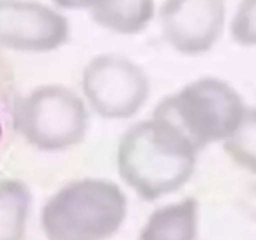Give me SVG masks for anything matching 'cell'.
Here are the masks:
<instances>
[{
	"label": "cell",
	"mask_w": 256,
	"mask_h": 240,
	"mask_svg": "<svg viewBox=\"0 0 256 240\" xmlns=\"http://www.w3.org/2000/svg\"><path fill=\"white\" fill-rule=\"evenodd\" d=\"M224 22L223 0H165L160 26L165 40L182 54L210 50Z\"/></svg>",
	"instance_id": "52a82bcc"
},
{
	"label": "cell",
	"mask_w": 256,
	"mask_h": 240,
	"mask_svg": "<svg viewBox=\"0 0 256 240\" xmlns=\"http://www.w3.org/2000/svg\"><path fill=\"white\" fill-rule=\"evenodd\" d=\"M198 149L172 124L151 118L128 128L118 146V170L128 188L153 202L181 190L195 172Z\"/></svg>",
	"instance_id": "6da1fadb"
},
{
	"label": "cell",
	"mask_w": 256,
	"mask_h": 240,
	"mask_svg": "<svg viewBox=\"0 0 256 240\" xmlns=\"http://www.w3.org/2000/svg\"><path fill=\"white\" fill-rule=\"evenodd\" d=\"M14 123L20 135L34 148L65 151L84 140L90 124L88 106L65 86H39L16 104Z\"/></svg>",
	"instance_id": "277c9868"
},
{
	"label": "cell",
	"mask_w": 256,
	"mask_h": 240,
	"mask_svg": "<svg viewBox=\"0 0 256 240\" xmlns=\"http://www.w3.org/2000/svg\"><path fill=\"white\" fill-rule=\"evenodd\" d=\"M6 96L2 95V90H0V137H2V132H4V112H6V107H4V102H6Z\"/></svg>",
	"instance_id": "5bb4252c"
},
{
	"label": "cell",
	"mask_w": 256,
	"mask_h": 240,
	"mask_svg": "<svg viewBox=\"0 0 256 240\" xmlns=\"http://www.w3.org/2000/svg\"><path fill=\"white\" fill-rule=\"evenodd\" d=\"M82 95L104 120H126L139 112L150 96L146 72L118 54H100L82 70Z\"/></svg>",
	"instance_id": "5b68a950"
},
{
	"label": "cell",
	"mask_w": 256,
	"mask_h": 240,
	"mask_svg": "<svg viewBox=\"0 0 256 240\" xmlns=\"http://www.w3.org/2000/svg\"><path fill=\"white\" fill-rule=\"evenodd\" d=\"M70 26L60 11L36 0H0V46L48 53L68 40Z\"/></svg>",
	"instance_id": "8992f818"
},
{
	"label": "cell",
	"mask_w": 256,
	"mask_h": 240,
	"mask_svg": "<svg viewBox=\"0 0 256 240\" xmlns=\"http://www.w3.org/2000/svg\"><path fill=\"white\" fill-rule=\"evenodd\" d=\"M90 14L96 25L109 32L134 36L153 20L154 0H104Z\"/></svg>",
	"instance_id": "9c48e42d"
},
{
	"label": "cell",
	"mask_w": 256,
	"mask_h": 240,
	"mask_svg": "<svg viewBox=\"0 0 256 240\" xmlns=\"http://www.w3.org/2000/svg\"><path fill=\"white\" fill-rule=\"evenodd\" d=\"M126 218V196L106 179H78L46 202L40 216L48 240H109Z\"/></svg>",
	"instance_id": "7a4b0ae2"
},
{
	"label": "cell",
	"mask_w": 256,
	"mask_h": 240,
	"mask_svg": "<svg viewBox=\"0 0 256 240\" xmlns=\"http://www.w3.org/2000/svg\"><path fill=\"white\" fill-rule=\"evenodd\" d=\"M232 32L240 44H256V0H242L232 25Z\"/></svg>",
	"instance_id": "7c38bea8"
},
{
	"label": "cell",
	"mask_w": 256,
	"mask_h": 240,
	"mask_svg": "<svg viewBox=\"0 0 256 240\" xmlns=\"http://www.w3.org/2000/svg\"><path fill=\"white\" fill-rule=\"evenodd\" d=\"M238 93L230 84L214 78H204L164 98L153 118L172 124L196 149L224 140L244 114Z\"/></svg>",
	"instance_id": "3957f363"
},
{
	"label": "cell",
	"mask_w": 256,
	"mask_h": 240,
	"mask_svg": "<svg viewBox=\"0 0 256 240\" xmlns=\"http://www.w3.org/2000/svg\"><path fill=\"white\" fill-rule=\"evenodd\" d=\"M32 194L18 179L0 180V240H25Z\"/></svg>",
	"instance_id": "30bf717a"
},
{
	"label": "cell",
	"mask_w": 256,
	"mask_h": 240,
	"mask_svg": "<svg viewBox=\"0 0 256 240\" xmlns=\"http://www.w3.org/2000/svg\"><path fill=\"white\" fill-rule=\"evenodd\" d=\"M56 8L60 9H68V11H93L95 8H98L104 0H51Z\"/></svg>",
	"instance_id": "4fadbf2b"
},
{
	"label": "cell",
	"mask_w": 256,
	"mask_h": 240,
	"mask_svg": "<svg viewBox=\"0 0 256 240\" xmlns=\"http://www.w3.org/2000/svg\"><path fill=\"white\" fill-rule=\"evenodd\" d=\"M223 142L224 151L237 165L256 174V109H246Z\"/></svg>",
	"instance_id": "8fae6325"
},
{
	"label": "cell",
	"mask_w": 256,
	"mask_h": 240,
	"mask_svg": "<svg viewBox=\"0 0 256 240\" xmlns=\"http://www.w3.org/2000/svg\"><path fill=\"white\" fill-rule=\"evenodd\" d=\"M198 238V204L184 198L151 212L139 233V240H196Z\"/></svg>",
	"instance_id": "ba28073f"
}]
</instances>
